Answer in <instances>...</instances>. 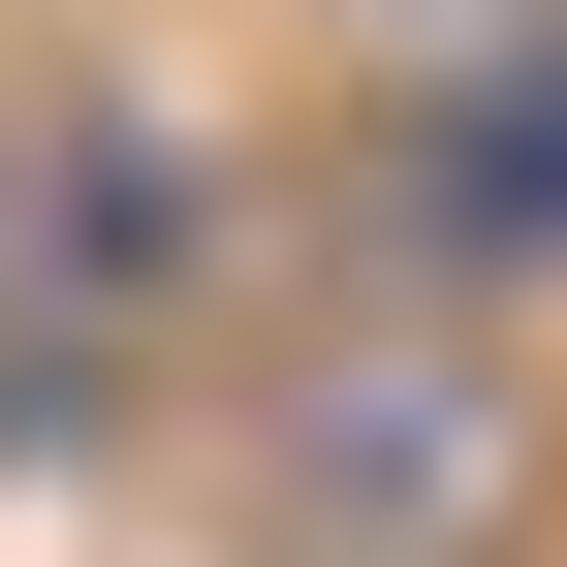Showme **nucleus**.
I'll use <instances>...</instances> for the list:
<instances>
[{
  "label": "nucleus",
  "mask_w": 567,
  "mask_h": 567,
  "mask_svg": "<svg viewBox=\"0 0 567 567\" xmlns=\"http://www.w3.org/2000/svg\"><path fill=\"white\" fill-rule=\"evenodd\" d=\"M536 95H567V32H536Z\"/></svg>",
  "instance_id": "f257e3e1"
}]
</instances>
